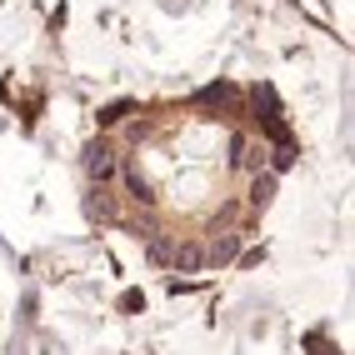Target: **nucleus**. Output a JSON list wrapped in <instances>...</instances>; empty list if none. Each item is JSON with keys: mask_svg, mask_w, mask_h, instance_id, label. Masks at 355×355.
Masks as SVG:
<instances>
[{"mask_svg": "<svg viewBox=\"0 0 355 355\" xmlns=\"http://www.w3.org/2000/svg\"><path fill=\"white\" fill-rule=\"evenodd\" d=\"M115 165H121V160H115V150L105 146V140H96V146L85 150V175L96 180V185H105V180L115 175Z\"/></svg>", "mask_w": 355, "mask_h": 355, "instance_id": "f257e3e1", "label": "nucleus"}, {"mask_svg": "<svg viewBox=\"0 0 355 355\" xmlns=\"http://www.w3.org/2000/svg\"><path fill=\"white\" fill-rule=\"evenodd\" d=\"M230 165L235 171H266V150H255L245 135H235L230 140Z\"/></svg>", "mask_w": 355, "mask_h": 355, "instance_id": "f03ea898", "label": "nucleus"}, {"mask_svg": "<svg viewBox=\"0 0 355 355\" xmlns=\"http://www.w3.org/2000/svg\"><path fill=\"white\" fill-rule=\"evenodd\" d=\"M270 200H275V175H270V171H255V180H250V205L266 210Z\"/></svg>", "mask_w": 355, "mask_h": 355, "instance_id": "7ed1b4c3", "label": "nucleus"}, {"mask_svg": "<svg viewBox=\"0 0 355 355\" xmlns=\"http://www.w3.org/2000/svg\"><path fill=\"white\" fill-rule=\"evenodd\" d=\"M171 260H175V270H180V275L205 270V250H200V245H180V250H171Z\"/></svg>", "mask_w": 355, "mask_h": 355, "instance_id": "20e7f679", "label": "nucleus"}, {"mask_svg": "<svg viewBox=\"0 0 355 355\" xmlns=\"http://www.w3.org/2000/svg\"><path fill=\"white\" fill-rule=\"evenodd\" d=\"M115 171H125V185H130V196H135L140 205H150V200H155V191H150V180L140 175L135 165H115Z\"/></svg>", "mask_w": 355, "mask_h": 355, "instance_id": "39448f33", "label": "nucleus"}, {"mask_svg": "<svg viewBox=\"0 0 355 355\" xmlns=\"http://www.w3.org/2000/svg\"><path fill=\"white\" fill-rule=\"evenodd\" d=\"M235 245H241V235H220L216 250H205V266H225V260L235 255Z\"/></svg>", "mask_w": 355, "mask_h": 355, "instance_id": "423d86ee", "label": "nucleus"}, {"mask_svg": "<svg viewBox=\"0 0 355 355\" xmlns=\"http://www.w3.org/2000/svg\"><path fill=\"white\" fill-rule=\"evenodd\" d=\"M130 110H135V101H110V105L101 110V125H121Z\"/></svg>", "mask_w": 355, "mask_h": 355, "instance_id": "0eeeda50", "label": "nucleus"}, {"mask_svg": "<svg viewBox=\"0 0 355 355\" xmlns=\"http://www.w3.org/2000/svg\"><path fill=\"white\" fill-rule=\"evenodd\" d=\"M295 160H300V155H295V146H291V140H286V146H275V160H270V175H280V171H291Z\"/></svg>", "mask_w": 355, "mask_h": 355, "instance_id": "6e6552de", "label": "nucleus"}, {"mask_svg": "<svg viewBox=\"0 0 355 355\" xmlns=\"http://www.w3.org/2000/svg\"><path fill=\"white\" fill-rule=\"evenodd\" d=\"M150 260L165 266V260H171V241H150Z\"/></svg>", "mask_w": 355, "mask_h": 355, "instance_id": "1a4fd4ad", "label": "nucleus"}, {"mask_svg": "<svg viewBox=\"0 0 355 355\" xmlns=\"http://www.w3.org/2000/svg\"><path fill=\"white\" fill-rule=\"evenodd\" d=\"M140 305H146V295H140V291H125V295H121V311H140Z\"/></svg>", "mask_w": 355, "mask_h": 355, "instance_id": "9d476101", "label": "nucleus"}]
</instances>
